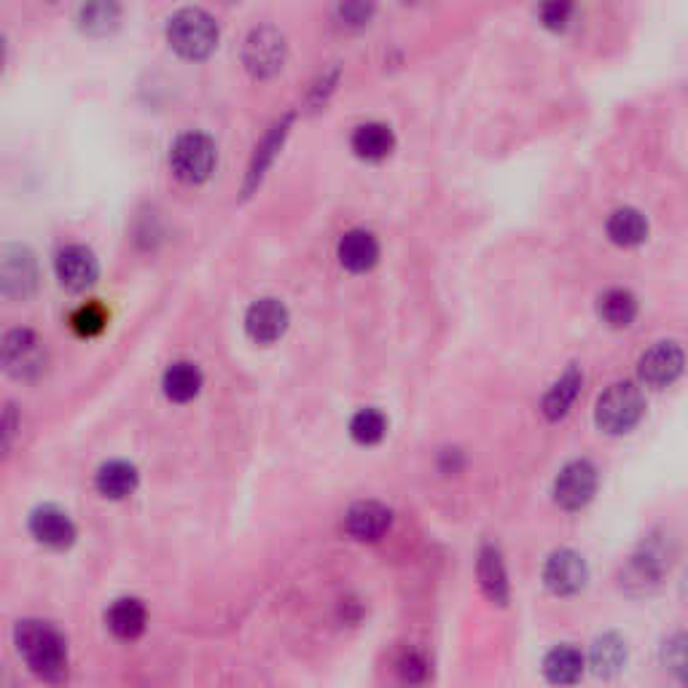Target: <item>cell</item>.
Returning <instances> with one entry per match:
<instances>
[{
    "mask_svg": "<svg viewBox=\"0 0 688 688\" xmlns=\"http://www.w3.org/2000/svg\"><path fill=\"white\" fill-rule=\"evenodd\" d=\"M14 643L24 665L43 680H63L67 675V641L54 624L24 619L17 624Z\"/></svg>",
    "mask_w": 688,
    "mask_h": 688,
    "instance_id": "6da1fadb",
    "label": "cell"
},
{
    "mask_svg": "<svg viewBox=\"0 0 688 688\" xmlns=\"http://www.w3.org/2000/svg\"><path fill=\"white\" fill-rule=\"evenodd\" d=\"M218 22L205 9H181L168 22V43L172 52L192 63H202L218 49Z\"/></svg>",
    "mask_w": 688,
    "mask_h": 688,
    "instance_id": "7a4b0ae2",
    "label": "cell"
},
{
    "mask_svg": "<svg viewBox=\"0 0 688 688\" xmlns=\"http://www.w3.org/2000/svg\"><path fill=\"white\" fill-rule=\"evenodd\" d=\"M218 151L211 135L205 132H183L170 149L172 175L189 186H200L213 175Z\"/></svg>",
    "mask_w": 688,
    "mask_h": 688,
    "instance_id": "3957f363",
    "label": "cell"
},
{
    "mask_svg": "<svg viewBox=\"0 0 688 688\" xmlns=\"http://www.w3.org/2000/svg\"><path fill=\"white\" fill-rule=\"evenodd\" d=\"M643 411L645 398L641 387L632 383H616L600 396L594 420H598V428L605 430L608 436H622L630 433L641 422Z\"/></svg>",
    "mask_w": 688,
    "mask_h": 688,
    "instance_id": "277c9868",
    "label": "cell"
},
{
    "mask_svg": "<svg viewBox=\"0 0 688 688\" xmlns=\"http://www.w3.org/2000/svg\"><path fill=\"white\" fill-rule=\"evenodd\" d=\"M288 60V41L272 24H261L248 33L243 43V65L256 82L275 78L286 67Z\"/></svg>",
    "mask_w": 688,
    "mask_h": 688,
    "instance_id": "5b68a950",
    "label": "cell"
},
{
    "mask_svg": "<svg viewBox=\"0 0 688 688\" xmlns=\"http://www.w3.org/2000/svg\"><path fill=\"white\" fill-rule=\"evenodd\" d=\"M46 350L39 334L30 329H14L3 336V368L17 379H33L43 372Z\"/></svg>",
    "mask_w": 688,
    "mask_h": 688,
    "instance_id": "8992f818",
    "label": "cell"
},
{
    "mask_svg": "<svg viewBox=\"0 0 688 688\" xmlns=\"http://www.w3.org/2000/svg\"><path fill=\"white\" fill-rule=\"evenodd\" d=\"M0 286L6 299H28L39 288V261L24 245H6L0 258Z\"/></svg>",
    "mask_w": 688,
    "mask_h": 688,
    "instance_id": "52a82bcc",
    "label": "cell"
},
{
    "mask_svg": "<svg viewBox=\"0 0 688 688\" xmlns=\"http://www.w3.org/2000/svg\"><path fill=\"white\" fill-rule=\"evenodd\" d=\"M598 493V469L589 460H573L559 471L555 482V501L565 512H581Z\"/></svg>",
    "mask_w": 688,
    "mask_h": 688,
    "instance_id": "ba28073f",
    "label": "cell"
},
{
    "mask_svg": "<svg viewBox=\"0 0 688 688\" xmlns=\"http://www.w3.org/2000/svg\"><path fill=\"white\" fill-rule=\"evenodd\" d=\"M54 272H57L60 286L73 293H82L100 278V261L86 245H67L54 258Z\"/></svg>",
    "mask_w": 688,
    "mask_h": 688,
    "instance_id": "9c48e42d",
    "label": "cell"
},
{
    "mask_svg": "<svg viewBox=\"0 0 688 688\" xmlns=\"http://www.w3.org/2000/svg\"><path fill=\"white\" fill-rule=\"evenodd\" d=\"M544 581L551 592L559 598H570V594H579L589 581V568L583 562V557L573 549H559L549 557L544 568Z\"/></svg>",
    "mask_w": 688,
    "mask_h": 688,
    "instance_id": "30bf717a",
    "label": "cell"
},
{
    "mask_svg": "<svg viewBox=\"0 0 688 688\" xmlns=\"http://www.w3.org/2000/svg\"><path fill=\"white\" fill-rule=\"evenodd\" d=\"M291 315L280 299H258L245 312V331L256 344H275L288 331Z\"/></svg>",
    "mask_w": 688,
    "mask_h": 688,
    "instance_id": "8fae6325",
    "label": "cell"
},
{
    "mask_svg": "<svg viewBox=\"0 0 688 688\" xmlns=\"http://www.w3.org/2000/svg\"><path fill=\"white\" fill-rule=\"evenodd\" d=\"M30 536L39 540L41 546L54 551H65L76 544V525L63 508L57 506H39L30 514Z\"/></svg>",
    "mask_w": 688,
    "mask_h": 688,
    "instance_id": "7c38bea8",
    "label": "cell"
},
{
    "mask_svg": "<svg viewBox=\"0 0 688 688\" xmlns=\"http://www.w3.org/2000/svg\"><path fill=\"white\" fill-rule=\"evenodd\" d=\"M686 364L684 350L675 342H659L648 350L641 358L637 374H641L643 385L648 387H667L680 377Z\"/></svg>",
    "mask_w": 688,
    "mask_h": 688,
    "instance_id": "4fadbf2b",
    "label": "cell"
},
{
    "mask_svg": "<svg viewBox=\"0 0 688 688\" xmlns=\"http://www.w3.org/2000/svg\"><path fill=\"white\" fill-rule=\"evenodd\" d=\"M393 514L390 508L383 503L374 501H361L355 506H350V512L344 514V533L355 540H364V544H374V540H383L385 533L390 530Z\"/></svg>",
    "mask_w": 688,
    "mask_h": 688,
    "instance_id": "5bb4252c",
    "label": "cell"
},
{
    "mask_svg": "<svg viewBox=\"0 0 688 688\" xmlns=\"http://www.w3.org/2000/svg\"><path fill=\"white\" fill-rule=\"evenodd\" d=\"M340 264L347 272L364 275L368 269L377 267L379 261V243L372 232L366 229H350L347 235H342L340 248H336Z\"/></svg>",
    "mask_w": 688,
    "mask_h": 688,
    "instance_id": "9a60e30c",
    "label": "cell"
},
{
    "mask_svg": "<svg viewBox=\"0 0 688 688\" xmlns=\"http://www.w3.org/2000/svg\"><path fill=\"white\" fill-rule=\"evenodd\" d=\"M106 624L119 641H138L146 632V624H149V611L140 600L121 598L106 611Z\"/></svg>",
    "mask_w": 688,
    "mask_h": 688,
    "instance_id": "2e32d148",
    "label": "cell"
},
{
    "mask_svg": "<svg viewBox=\"0 0 688 688\" xmlns=\"http://www.w3.org/2000/svg\"><path fill=\"white\" fill-rule=\"evenodd\" d=\"M350 146H353L355 157L364 162H383L396 149V135L383 121H366L355 129Z\"/></svg>",
    "mask_w": 688,
    "mask_h": 688,
    "instance_id": "e0dca14e",
    "label": "cell"
},
{
    "mask_svg": "<svg viewBox=\"0 0 688 688\" xmlns=\"http://www.w3.org/2000/svg\"><path fill=\"white\" fill-rule=\"evenodd\" d=\"M140 484V473L132 463L127 460H110V463L100 465L95 476V487L97 493L108 501H125L138 490Z\"/></svg>",
    "mask_w": 688,
    "mask_h": 688,
    "instance_id": "ac0fdd59",
    "label": "cell"
},
{
    "mask_svg": "<svg viewBox=\"0 0 688 688\" xmlns=\"http://www.w3.org/2000/svg\"><path fill=\"white\" fill-rule=\"evenodd\" d=\"M121 24L119 0H84L78 9V28L92 39H106Z\"/></svg>",
    "mask_w": 688,
    "mask_h": 688,
    "instance_id": "d6986e66",
    "label": "cell"
},
{
    "mask_svg": "<svg viewBox=\"0 0 688 688\" xmlns=\"http://www.w3.org/2000/svg\"><path fill=\"white\" fill-rule=\"evenodd\" d=\"M202 385H205V377H202L200 366L192 364V361H178V364H170L162 377V390L172 404L194 401V398L200 396Z\"/></svg>",
    "mask_w": 688,
    "mask_h": 688,
    "instance_id": "ffe728a7",
    "label": "cell"
},
{
    "mask_svg": "<svg viewBox=\"0 0 688 688\" xmlns=\"http://www.w3.org/2000/svg\"><path fill=\"white\" fill-rule=\"evenodd\" d=\"M291 116H286V119L278 121L272 129L267 132V138L261 140V146H258L254 159H250V168H248V181H245V194H250L254 189L261 183V178L267 175V170L272 168L275 157H278V151L282 149V143H286L288 138V129H291Z\"/></svg>",
    "mask_w": 688,
    "mask_h": 688,
    "instance_id": "44dd1931",
    "label": "cell"
},
{
    "mask_svg": "<svg viewBox=\"0 0 688 688\" xmlns=\"http://www.w3.org/2000/svg\"><path fill=\"white\" fill-rule=\"evenodd\" d=\"M479 583H482V592L497 605H506L508 602V576L506 565H503L501 551L495 546H484L482 555H479Z\"/></svg>",
    "mask_w": 688,
    "mask_h": 688,
    "instance_id": "7402d4cb",
    "label": "cell"
},
{
    "mask_svg": "<svg viewBox=\"0 0 688 688\" xmlns=\"http://www.w3.org/2000/svg\"><path fill=\"white\" fill-rule=\"evenodd\" d=\"M581 385H583L581 372L576 366H570L568 372H565L555 385H551V390L544 396L540 411H544L546 420H551V422L562 420V417L570 411V407L576 404V398H579Z\"/></svg>",
    "mask_w": 688,
    "mask_h": 688,
    "instance_id": "603a6c76",
    "label": "cell"
},
{
    "mask_svg": "<svg viewBox=\"0 0 688 688\" xmlns=\"http://www.w3.org/2000/svg\"><path fill=\"white\" fill-rule=\"evenodd\" d=\"M608 237L611 243L622 245V248H635L648 237V221L643 218L641 211H632V207H622L608 218L605 224Z\"/></svg>",
    "mask_w": 688,
    "mask_h": 688,
    "instance_id": "cb8c5ba5",
    "label": "cell"
},
{
    "mask_svg": "<svg viewBox=\"0 0 688 688\" xmlns=\"http://www.w3.org/2000/svg\"><path fill=\"white\" fill-rule=\"evenodd\" d=\"M544 673L551 684H576L583 675V656L573 645H557L546 654Z\"/></svg>",
    "mask_w": 688,
    "mask_h": 688,
    "instance_id": "d4e9b609",
    "label": "cell"
},
{
    "mask_svg": "<svg viewBox=\"0 0 688 688\" xmlns=\"http://www.w3.org/2000/svg\"><path fill=\"white\" fill-rule=\"evenodd\" d=\"M598 315L611 329H626L637 318V299L626 288H611L598 299Z\"/></svg>",
    "mask_w": 688,
    "mask_h": 688,
    "instance_id": "484cf974",
    "label": "cell"
},
{
    "mask_svg": "<svg viewBox=\"0 0 688 688\" xmlns=\"http://www.w3.org/2000/svg\"><path fill=\"white\" fill-rule=\"evenodd\" d=\"M626 665V643L619 635H602L592 645V667L602 678H611Z\"/></svg>",
    "mask_w": 688,
    "mask_h": 688,
    "instance_id": "4316f807",
    "label": "cell"
},
{
    "mask_svg": "<svg viewBox=\"0 0 688 688\" xmlns=\"http://www.w3.org/2000/svg\"><path fill=\"white\" fill-rule=\"evenodd\" d=\"M387 433V417L379 409L368 407L355 411L353 420H350V436L353 441H358L361 447H374L385 439Z\"/></svg>",
    "mask_w": 688,
    "mask_h": 688,
    "instance_id": "83f0119b",
    "label": "cell"
},
{
    "mask_svg": "<svg viewBox=\"0 0 688 688\" xmlns=\"http://www.w3.org/2000/svg\"><path fill=\"white\" fill-rule=\"evenodd\" d=\"M334 17L344 30H366L377 17V0H336Z\"/></svg>",
    "mask_w": 688,
    "mask_h": 688,
    "instance_id": "f1b7e54d",
    "label": "cell"
},
{
    "mask_svg": "<svg viewBox=\"0 0 688 688\" xmlns=\"http://www.w3.org/2000/svg\"><path fill=\"white\" fill-rule=\"evenodd\" d=\"M108 318V310L100 301H86L71 315V329L84 340H92V336H100L106 331Z\"/></svg>",
    "mask_w": 688,
    "mask_h": 688,
    "instance_id": "f546056e",
    "label": "cell"
},
{
    "mask_svg": "<svg viewBox=\"0 0 688 688\" xmlns=\"http://www.w3.org/2000/svg\"><path fill=\"white\" fill-rule=\"evenodd\" d=\"M576 17V0H538V20L551 33H562Z\"/></svg>",
    "mask_w": 688,
    "mask_h": 688,
    "instance_id": "4dcf8cb0",
    "label": "cell"
},
{
    "mask_svg": "<svg viewBox=\"0 0 688 688\" xmlns=\"http://www.w3.org/2000/svg\"><path fill=\"white\" fill-rule=\"evenodd\" d=\"M662 659L665 665L673 669V673L684 675L688 680V635H675L665 643V651H662Z\"/></svg>",
    "mask_w": 688,
    "mask_h": 688,
    "instance_id": "1f68e13d",
    "label": "cell"
},
{
    "mask_svg": "<svg viewBox=\"0 0 688 688\" xmlns=\"http://www.w3.org/2000/svg\"><path fill=\"white\" fill-rule=\"evenodd\" d=\"M401 675L407 680H411V684H417V680H422L428 675V662L422 659L420 654H415V651H411V654H407L401 659Z\"/></svg>",
    "mask_w": 688,
    "mask_h": 688,
    "instance_id": "d6a6232c",
    "label": "cell"
},
{
    "mask_svg": "<svg viewBox=\"0 0 688 688\" xmlns=\"http://www.w3.org/2000/svg\"><path fill=\"white\" fill-rule=\"evenodd\" d=\"M11 436H14V407L6 411V450L11 447Z\"/></svg>",
    "mask_w": 688,
    "mask_h": 688,
    "instance_id": "836d02e7",
    "label": "cell"
},
{
    "mask_svg": "<svg viewBox=\"0 0 688 688\" xmlns=\"http://www.w3.org/2000/svg\"><path fill=\"white\" fill-rule=\"evenodd\" d=\"M404 3H411V6H417V3H428V0H404Z\"/></svg>",
    "mask_w": 688,
    "mask_h": 688,
    "instance_id": "e575fe53",
    "label": "cell"
},
{
    "mask_svg": "<svg viewBox=\"0 0 688 688\" xmlns=\"http://www.w3.org/2000/svg\"><path fill=\"white\" fill-rule=\"evenodd\" d=\"M221 3H239V0H221Z\"/></svg>",
    "mask_w": 688,
    "mask_h": 688,
    "instance_id": "d590c367",
    "label": "cell"
},
{
    "mask_svg": "<svg viewBox=\"0 0 688 688\" xmlns=\"http://www.w3.org/2000/svg\"><path fill=\"white\" fill-rule=\"evenodd\" d=\"M46 3H57V0H46Z\"/></svg>",
    "mask_w": 688,
    "mask_h": 688,
    "instance_id": "8d00e7d4",
    "label": "cell"
}]
</instances>
